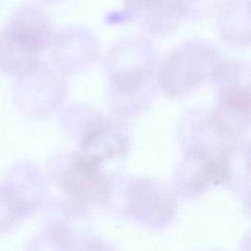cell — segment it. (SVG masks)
I'll return each mask as SVG.
<instances>
[{"instance_id": "6da1fadb", "label": "cell", "mask_w": 251, "mask_h": 251, "mask_svg": "<svg viewBox=\"0 0 251 251\" xmlns=\"http://www.w3.org/2000/svg\"><path fill=\"white\" fill-rule=\"evenodd\" d=\"M157 51L144 37H126L107 51L104 74L115 118H135L150 107L157 91Z\"/></svg>"}, {"instance_id": "5b68a950", "label": "cell", "mask_w": 251, "mask_h": 251, "mask_svg": "<svg viewBox=\"0 0 251 251\" xmlns=\"http://www.w3.org/2000/svg\"><path fill=\"white\" fill-rule=\"evenodd\" d=\"M50 19L35 7L15 10L0 31V72L21 76L38 65L43 53L51 46Z\"/></svg>"}, {"instance_id": "7a4b0ae2", "label": "cell", "mask_w": 251, "mask_h": 251, "mask_svg": "<svg viewBox=\"0 0 251 251\" xmlns=\"http://www.w3.org/2000/svg\"><path fill=\"white\" fill-rule=\"evenodd\" d=\"M103 207L118 219H131L144 228L163 231L176 219L178 194L153 178L112 175Z\"/></svg>"}, {"instance_id": "52a82bcc", "label": "cell", "mask_w": 251, "mask_h": 251, "mask_svg": "<svg viewBox=\"0 0 251 251\" xmlns=\"http://www.w3.org/2000/svg\"><path fill=\"white\" fill-rule=\"evenodd\" d=\"M222 53L206 41H187L175 47L157 71V84L169 99H184L212 82Z\"/></svg>"}, {"instance_id": "ac0fdd59", "label": "cell", "mask_w": 251, "mask_h": 251, "mask_svg": "<svg viewBox=\"0 0 251 251\" xmlns=\"http://www.w3.org/2000/svg\"><path fill=\"white\" fill-rule=\"evenodd\" d=\"M41 1H57V0H41Z\"/></svg>"}, {"instance_id": "277c9868", "label": "cell", "mask_w": 251, "mask_h": 251, "mask_svg": "<svg viewBox=\"0 0 251 251\" xmlns=\"http://www.w3.org/2000/svg\"><path fill=\"white\" fill-rule=\"evenodd\" d=\"M62 128L81 156L104 166L124 160L131 150V132L118 118H109L90 106L74 104L62 116Z\"/></svg>"}, {"instance_id": "3957f363", "label": "cell", "mask_w": 251, "mask_h": 251, "mask_svg": "<svg viewBox=\"0 0 251 251\" xmlns=\"http://www.w3.org/2000/svg\"><path fill=\"white\" fill-rule=\"evenodd\" d=\"M47 174L59 194L51 197V201L82 221L90 218L94 206H103L112 182V175L104 166L76 151L57 153L50 157Z\"/></svg>"}, {"instance_id": "e0dca14e", "label": "cell", "mask_w": 251, "mask_h": 251, "mask_svg": "<svg viewBox=\"0 0 251 251\" xmlns=\"http://www.w3.org/2000/svg\"><path fill=\"white\" fill-rule=\"evenodd\" d=\"M74 251H118L104 240L87 235H76L74 241Z\"/></svg>"}, {"instance_id": "8992f818", "label": "cell", "mask_w": 251, "mask_h": 251, "mask_svg": "<svg viewBox=\"0 0 251 251\" xmlns=\"http://www.w3.org/2000/svg\"><path fill=\"white\" fill-rule=\"evenodd\" d=\"M218 101L210 115L219 131L237 141L250 126V71L249 65L235 57H222L212 78Z\"/></svg>"}, {"instance_id": "2e32d148", "label": "cell", "mask_w": 251, "mask_h": 251, "mask_svg": "<svg viewBox=\"0 0 251 251\" xmlns=\"http://www.w3.org/2000/svg\"><path fill=\"white\" fill-rule=\"evenodd\" d=\"M181 19H199L207 16L218 0H174Z\"/></svg>"}, {"instance_id": "7c38bea8", "label": "cell", "mask_w": 251, "mask_h": 251, "mask_svg": "<svg viewBox=\"0 0 251 251\" xmlns=\"http://www.w3.org/2000/svg\"><path fill=\"white\" fill-rule=\"evenodd\" d=\"M249 143L237 140L225 146L219 154V187L249 199Z\"/></svg>"}, {"instance_id": "5bb4252c", "label": "cell", "mask_w": 251, "mask_h": 251, "mask_svg": "<svg viewBox=\"0 0 251 251\" xmlns=\"http://www.w3.org/2000/svg\"><path fill=\"white\" fill-rule=\"evenodd\" d=\"M76 235L63 226L44 225V231L26 244L25 251H74Z\"/></svg>"}, {"instance_id": "4fadbf2b", "label": "cell", "mask_w": 251, "mask_h": 251, "mask_svg": "<svg viewBox=\"0 0 251 251\" xmlns=\"http://www.w3.org/2000/svg\"><path fill=\"white\" fill-rule=\"evenodd\" d=\"M249 12V0H229L224 4L219 15L221 37L231 46L249 44V24H238V18Z\"/></svg>"}, {"instance_id": "9a60e30c", "label": "cell", "mask_w": 251, "mask_h": 251, "mask_svg": "<svg viewBox=\"0 0 251 251\" xmlns=\"http://www.w3.org/2000/svg\"><path fill=\"white\" fill-rule=\"evenodd\" d=\"M29 218L28 212L13 194V191L0 182V235L12 231L24 219Z\"/></svg>"}, {"instance_id": "8fae6325", "label": "cell", "mask_w": 251, "mask_h": 251, "mask_svg": "<svg viewBox=\"0 0 251 251\" xmlns=\"http://www.w3.org/2000/svg\"><path fill=\"white\" fill-rule=\"evenodd\" d=\"M125 22H137L151 35H168L174 32L181 16L174 0H124Z\"/></svg>"}, {"instance_id": "ba28073f", "label": "cell", "mask_w": 251, "mask_h": 251, "mask_svg": "<svg viewBox=\"0 0 251 251\" xmlns=\"http://www.w3.org/2000/svg\"><path fill=\"white\" fill-rule=\"evenodd\" d=\"M66 96V81L62 72L38 65L19 76L13 88L16 107L28 118L43 119L60 107Z\"/></svg>"}, {"instance_id": "9c48e42d", "label": "cell", "mask_w": 251, "mask_h": 251, "mask_svg": "<svg viewBox=\"0 0 251 251\" xmlns=\"http://www.w3.org/2000/svg\"><path fill=\"white\" fill-rule=\"evenodd\" d=\"M228 146V144H226ZM224 150V149H222ZM221 150V151H222ZM187 153L175 169L174 182L178 197L197 199L212 187H219V154Z\"/></svg>"}, {"instance_id": "30bf717a", "label": "cell", "mask_w": 251, "mask_h": 251, "mask_svg": "<svg viewBox=\"0 0 251 251\" xmlns=\"http://www.w3.org/2000/svg\"><path fill=\"white\" fill-rule=\"evenodd\" d=\"M53 57L62 74L79 72L88 68L99 54L94 35L84 28H66L53 35Z\"/></svg>"}]
</instances>
